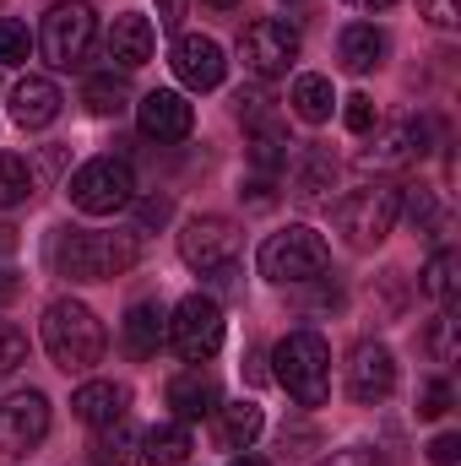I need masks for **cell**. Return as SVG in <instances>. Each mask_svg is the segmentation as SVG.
<instances>
[{
  "label": "cell",
  "mask_w": 461,
  "mask_h": 466,
  "mask_svg": "<svg viewBox=\"0 0 461 466\" xmlns=\"http://www.w3.org/2000/svg\"><path fill=\"white\" fill-rule=\"evenodd\" d=\"M49 266L71 282H109L136 266V238L130 233H87V228H55L49 238Z\"/></svg>",
  "instance_id": "cell-1"
},
{
  "label": "cell",
  "mask_w": 461,
  "mask_h": 466,
  "mask_svg": "<svg viewBox=\"0 0 461 466\" xmlns=\"http://www.w3.org/2000/svg\"><path fill=\"white\" fill-rule=\"evenodd\" d=\"M104 320L87 309V304H77V299H55L49 309H44V352L55 358V369H66V374H82V369H93V363H104Z\"/></svg>",
  "instance_id": "cell-2"
},
{
  "label": "cell",
  "mask_w": 461,
  "mask_h": 466,
  "mask_svg": "<svg viewBox=\"0 0 461 466\" xmlns=\"http://www.w3.org/2000/svg\"><path fill=\"white\" fill-rule=\"evenodd\" d=\"M271 380L299 401V407H321L332 396V348L315 331H293L271 348Z\"/></svg>",
  "instance_id": "cell-3"
},
{
  "label": "cell",
  "mask_w": 461,
  "mask_h": 466,
  "mask_svg": "<svg viewBox=\"0 0 461 466\" xmlns=\"http://www.w3.org/2000/svg\"><path fill=\"white\" fill-rule=\"evenodd\" d=\"M255 266H261V277L277 282V288H288V282H315V277H326L332 249H326V238L315 228H282L261 244Z\"/></svg>",
  "instance_id": "cell-4"
},
{
  "label": "cell",
  "mask_w": 461,
  "mask_h": 466,
  "mask_svg": "<svg viewBox=\"0 0 461 466\" xmlns=\"http://www.w3.org/2000/svg\"><path fill=\"white\" fill-rule=\"evenodd\" d=\"M396 218H402V190H391V185H364L337 201V233L353 249H374L396 228Z\"/></svg>",
  "instance_id": "cell-5"
},
{
  "label": "cell",
  "mask_w": 461,
  "mask_h": 466,
  "mask_svg": "<svg viewBox=\"0 0 461 466\" xmlns=\"http://www.w3.org/2000/svg\"><path fill=\"white\" fill-rule=\"evenodd\" d=\"M136 201V174L119 157H93L71 174V207L87 218H115Z\"/></svg>",
  "instance_id": "cell-6"
},
{
  "label": "cell",
  "mask_w": 461,
  "mask_h": 466,
  "mask_svg": "<svg viewBox=\"0 0 461 466\" xmlns=\"http://www.w3.org/2000/svg\"><path fill=\"white\" fill-rule=\"evenodd\" d=\"M169 348L179 352L185 363H207L212 352L223 348V304L212 293L179 299L174 315H169Z\"/></svg>",
  "instance_id": "cell-7"
},
{
  "label": "cell",
  "mask_w": 461,
  "mask_h": 466,
  "mask_svg": "<svg viewBox=\"0 0 461 466\" xmlns=\"http://www.w3.org/2000/svg\"><path fill=\"white\" fill-rule=\"evenodd\" d=\"M93 33H98V16H93V5H87V0H60V5H49L44 33H38L44 60H49V66H60V71L82 66V55L93 49Z\"/></svg>",
  "instance_id": "cell-8"
},
{
  "label": "cell",
  "mask_w": 461,
  "mask_h": 466,
  "mask_svg": "<svg viewBox=\"0 0 461 466\" xmlns=\"http://www.w3.org/2000/svg\"><path fill=\"white\" fill-rule=\"evenodd\" d=\"M239 60H244V71H250L255 82L282 76V71L299 60V27L282 22V16H261V22H250V27L239 33Z\"/></svg>",
  "instance_id": "cell-9"
},
{
  "label": "cell",
  "mask_w": 461,
  "mask_h": 466,
  "mask_svg": "<svg viewBox=\"0 0 461 466\" xmlns=\"http://www.w3.org/2000/svg\"><path fill=\"white\" fill-rule=\"evenodd\" d=\"M179 255H185L190 271L212 277L218 266H229L233 255H239V228H233L229 218H218V212H201V218H190L179 228Z\"/></svg>",
  "instance_id": "cell-10"
},
{
  "label": "cell",
  "mask_w": 461,
  "mask_h": 466,
  "mask_svg": "<svg viewBox=\"0 0 461 466\" xmlns=\"http://www.w3.org/2000/svg\"><path fill=\"white\" fill-rule=\"evenodd\" d=\"M429 152V125L424 119H391L374 130V141L358 152V168L364 174H391V168H407Z\"/></svg>",
  "instance_id": "cell-11"
},
{
  "label": "cell",
  "mask_w": 461,
  "mask_h": 466,
  "mask_svg": "<svg viewBox=\"0 0 461 466\" xmlns=\"http://www.w3.org/2000/svg\"><path fill=\"white\" fill-rule=\"evenodd\" d=\"M49 434V401L38 390H16L0 401V456H27Z\"/></svg>",
  "instance_id": "cell-12"
},
{
  "label": "cell",
  "mask_w": 461,
  "mask_h": 466,
  "mask_svg": "<svg viewBox=\"0 0 461 466\" xmlns=\"http://www.w3.org/2000/svg\"><path fill=\"white\" fill-rule=\"evenodd\" d=\"M169 66H174V76H179L190 93H212V87L223 82V71H229L223 44H218V38H207V33H179V38H174Z\"/></svg>",
  "instance_id": "cell-13"
},
{
  "label": "cell",
  "mask_w": 461,
  "mask_h": 466,
  "mask_svg": "<svg viewBox=\"0 0 461 466\" xmlns=\"http://www.w3.org/2000/svg\"><path fill=\"white\" fill-rule=\"evenodd\" d=\"M391 390H396V358L380 348V342H358L353 358H347V396L364 401V407H374Z\"/></svg>",
  "instance_id": "cell-14"
},
{
  "label": "cell",
  "mask_w": 461,
  "mask_h": 466,
  "mask_svg": "<svg viewBox=\"0 0 461 466\" xmlns=\"http://www.w3.org/2000/svg\"><path fill=\"white\" fill-rule=\"evenodd\" d=\"M136 125H141V136H152V141H185V136L196 130V109H190L179 93L158 87V93H147V98L136 104Z\"/></svg>",
  "instance_id": "cell-15"
},
{
  "label": "cell",
  "mask_w": 461,
  "mask_h": 466,
  "mask_svg": "<svg viewBox=\"0 0 461 466\" xmlns=\"http://www.w3.org/2000/svg\"><path fill=\"white\" fill-rule=\"evenodd\" d=\"M169 407H174V418L179 423H201V418H212L223 401H218V380L212 374H201V369H185V374H174L169 380Z\"/></svg>",
  "instance_id": "cell-16"
},
{
  "label": "cell",
  "mask_w": 461,
  "mask_h": 466,
  "mask_svg": "<svg viewBox=\"0 0 461 466\" xmlns=\"http://www.w3.org/2000/svg\"><path fill=\"white\" fill-rule=\"evenodd\" d=\"M71 412L87 423V429H109L130 412V390L115 385V380H87L77 396H71Z\"/></svg>",
  "instance_id": "cell-17"
},
{
  "label": "cell",
  "mask_w": 461,
  "mask_h": 466,
  "mask_svg": "<svg viewBox=\"0 0 461 466\" xmlns=\"http://www.w3.org/2000/svg\"><path fill=\"white\" fill-rule=\"evenodd\" d=\"M55 115H60V87H55L49 76H22V82L11 87V119H16L22 130H44Z\"/></svg>",
  "instance_id": "cell-18"
},
{
  "label": "cell",
  "mask_w": 461,
  "mask_h": 466,
  "mask_svg": "<svg viewBox=\"0 0 461 466\" xmlns=\"http://www.w3.org/2000/svg\"><path fill=\"white\" fill-rule=\"evenodd\" d=\"M152 49H158V33H152L147 16H136V11L115 16V27H109V60H119L125 71H136V66L152 60Z\"/></svg>",
  "instance_id": "cell-19"
},
{
  "label": "cell",
  "mask_w": 461,
  "mask_h": 466,
  "mask_svg": "<svg viewBox=\"0 0 461 466\" xmlns=\"http://www.w3.org/2000/svg\"><path fill=\"white\" fill-rule=\"evenodd\" d=\"M163 342H169V309L163 304H130L125 309V352L152 358Z\"/></svg>",
  "instance_id": "cell-20"
},
{
  "label": "cell",
  "mask_w": 461,
  "mask_h": 466,
  "mask_svg": "<svg viewBox=\"0 0 461 466\" xmlns=\"http://www.w3.org/2000/svg\"><path fill=\"white\" fill-rule=\"evenodd\" d=\"M385 49H391L385 33L369 27V22H353V27H343V38H337V60H343V71H353V76L374 71L385 60Z\"/></svg>",
  "instance_id": "cell-21"
},
{
  "label": "cell",
  "mask_w": 461,
  "mask_h": 466,
  "mask_svg": "<svg viewBox=\"0 0 461 466\" xmlns=\"http://www.w3.org/2000/svg\"><path fill=\"white\" fill-rule=\"evenodd\" d=\"M130 76L125 71H98V76H87V87H82V104H87V115L98 119H115L130 109Z\"/></svg>",
  "instance_id": "cell-22"
},
{
  "label": "cell",
  "mask_w": 461,
  "mask_h": 466,
  "mask_svg": "<svg viewBox=\"0 0 461 466\" xmlns=\"http://www.w3.org/2000/svg\"><path fill=\"white\" fill-rule=\"evenodd\" d=\"M337 185V163L326 147H304L299 152V168H293V196L299 201H326V190Z\"/></svg>",
  "instance_id": "cell-23"
},
{
  "label": "cell",
  "mask_w": 461,
  "mask_h": 466,
  "mask_svg": "<svg viewBox=\"0 0 461 466\" xmlns=\"http://www.w3.org/2000/svg\"><path fill=\"white\" fill-rule=\"evenodd\" d=\"M190 456V429L174 418V423H152L147 434H141V461L152 466H179Z\"/></svg>",
  "instance_id": "cell-24"
},
{
  "label": "cell",
  "mask_w": 461,
  "mask_h": 466,
  "mask_svg": "<svg viewBox=\"0 0 461 466\" xmlns=\"http://www.w3.org/2000/svg\"><path fill=\"white\" fill-rule=\"evenodd\" d=\"M288 104H293V115L304 119V125H326L332 109H337V93H332L326 76H299L293 93H288Z\"/></svg>",
  "instance_id": "cell-25"
},
{
  "label": "cell",
  "mask_w": 461,
  "mask_h": 466,
  "mask_svg": "<svg viewBox=\"0 0 461 466\" xmlns=\"http://www.w3.org/2000/svg\"><path fill=\"white\" fill-rule=\"evenodd\" d=\"M223 412V445L229 451H250L255 440H261V429H266V412L255 407V401H229V407H218Z\"/></svg>",
  "instance_id": "cell-26"
},
{
  "label": "cell",
  "mask_w": 461,
  "mask_h": 466,
  "mask_svg": "<svg viewBox=\"0 0 461 466\" xmlns=\"http://www.w3.org/2000/svg\"><path fill=\"white\" fill-rule=\"evenodd\" d=\"M456 288H461V255L456 249H435L429 266H424V293L440 299V309L456 304Z\"/></svg>",
  "instance_id": "cell-27"
},
{
  "label": "cell",
  "mask_w": 461,
  "mask_h": 466,
  "mask_svg": "<svg viewBox=\"0 0 461 466\" xmlns=\"http://www.w3.org/2000/svg\"><path fill=\"white\" fill-rule=\"evenodd\" d=\"M136 451H141V434L119 418L109 429H98V440H93V466H130Z\"/></svg>",
  "instance_id": "cell-28"
},
{
  "label": "cell",
  "mask_w": 461,
  "mask_h": 466,
  "mask_svg": "<svg viewBox=\"0 0 461 466\" xmlns=\"http://www.w3.org/2000/svg\"><path fill=\"white\" fill-rule=\"evenodd\" d=\"M250 130H255V141H250V163H255L261 174L288 168V136H282V125L266 119V125H250Z\"/></svg>",
  "instance_id": "cell-29"
},
{
  "label": "cell",
  "mask_w": 461,
  "mask_h": 466,
  "mask_svg": "<svg viewBox=\"0 0 461 466\" xmlns=\"http://www.w3.org/2000/svg\"><path fill=\"white\" fill-rule=\"evenodd\" d=\"M33 196V168L22 163V157H11V152H0V212H11V207H22Z\"/></svg>",
  "instance_id": "cell-30"
},
{
  "label": "cell",
  "mask_w": 461,
  "mask_h": 466,
  "mask_svg": "<svg viewBox=\"0 0 461 466\" xmlns=\"http://www.w3.org/2000/svg\"><path fill=\"white\" fill-rule=\"evenodd\" d=\"M233 115L244 119V125H266V119H271V93H266V82L239 87V93H233Z\"/></svg>",
  "instance_id": "cell-31"
},
{
  "label": "cell",
  "mask_w": 461,
  "mask_h": 466,
  "mask_svg": "<svg viewBox=\"0 0 461 466\" xmlns=\"http://www.w3.org/2000/svg\"><path fill=\"white\" fill-rule=\"evenodd\" d=\"M27 55H33V33L16 16H0V66H16Z\"/></svg>",
  "instance_id": "cell-32"
},
{
  "label": "cell",
  "mask_w": 461,
  "mask_h": 466,
  "mask_svg": "<svg viewBox=\"0 0 461 466\" xmlns=\"http://www.w3.org/2000/svg\"><path fill=\"white\" fill-rule=\"evenodd\" d=\"M424 342H429V352H435V363H456V315L446 309V315L429 326V337H424Z\"/></svg>",
  "instance_id": "cell-33"
},
{
  "label": "cell",
  "mask_w": 461,
  "mask_h": 466,
  "mask_svg": "<svg viewBox=\"0 0 461 466\" xmlns=\"http://www.w3.org/2000/svg\"><path fill=\"white\" fill-rule=\"evenodd\" d=\"M22 363H27V337L11 320H0V374H16Z\"/></svg>",
  "instance_id": "cell-34"
},
{
  "label": "cell",
  "mask_w": 461,
  "mask_h": 466,
  "mask_svg": "<svg viewBox=\"0 0 461 466\" xmlns=\"http://www.w3.org/2000/svg\"><path fill=\"white\" fill-rule=\"evenodd\" d=\"M446 412H451V385L446 380H429L418 390V418H446Z\"/></svg>",
  "instance_id": "cell-35"
},
{
  "label": "cell",
  "mask_w": 461,
  "mask_h": 466,
  "mask_svg": "<svg viewBox=\"0 0 461 466\" xmlns=\"http://www.w3.org/2000/svg\"><path fill=\"white\" fill-rule=\"evenodd\" d=\"M343 119H347L353 136H369V130H374V98H369V93H353L347 109H343Z\"/></svg>",
  "instance_id": "cell-36"
},
{
  "label": "cell",
  "mask_w": 461,
  "mask_h": 466,
  "mask_svg": "<svg viewBox=\"0 0 461 466\" xmlns=\"http://www.w3.org/2000/svg\"><path fill=\"white\" fill-rule=\"evenodd\" d=\"M402 207H407V218H413V228H424V223H435V196H429L424 185H413V190L402 196Z\"/></svg>",
  "instance_id": "cell-37"
},
{
  "label": "cell",
  "mask_w": 461,
  "mask_h": 466,
  "mask_svg": "<svg viewBox=\"0 0 461 466\" xmlns=\"http://www.w3.org/2000/svg\"><path fill=\"white\" fill-rule=\"evenodd\" d=\"M418 11H424L435 27H456L461 22V0H418Z\"/></svg>",
  "instance_id": "cell-38"
},
{
  "label": "cell",
  "mask_w": 461,
  "mask_h": 466,
  "mask_svg": "<svg viewBox=\"0 0 461 466\" xmlns=\"http://www.w3.org/2000/svg\"><path fill=\"white\" fill-rule=\"evenodd\" d=\"M429 461H435V466H456L461 461V440H456V434H440V440L429 445Z\"/></svg>",
  "instance_id": "cell-39"
},
{
  "label": "cell",
  "mask_w": 461,
  "mask_h": 466,
  "mask_svg": "<svg viewBox=\"0 0 461 466\" xmlns=\"http://www.w3.org/2000/svg\"><path fill=\"white\" fill-rule=\"evenodd\" d=\"M321 466H380V456H374V451H364V445H353V451H337L332 461H321Z\"/></svg>",
  "instance_id": "cell-40"
},
{
  "label": "cell",
  "mask_w": 461,
  "mask_h": 466,
  "mask_svg": "<svg viewBox=\"0 0 461 466\" xmlns=\"http://www.w3.org/2000/svg\"><path fill=\"white\" fill-rule=\"evenodd\" d=\"M185 5H190V0H158V22H163V27H179V22H185Z\"/></svg>",
  "instance_id": "cell-41"
},
{
  "label": "cell",
  "mask_w": 461,
  "mask_h": 466,
  "mask_svg": "<svg viewBox=\"0 0 461 466\" xmlns=\"http://www.w3.org/2000/svg\"><path fill=\"white\" fill-rule=\"evenodd\" d=\"M163 218H169V201H163V196L141 201V228H152V223H163Z\"/></svg>",
  "instance_id": "cell-42"
},
{
  "label": "cell",
  "mask_w": 461,
  "mask_h": 466,
  "mask_svg": "<svg viewBox=\"0 0 461 466\" xmlns=\"http://www.w3.org/2000/svg\"><path fill=\"white\" fill-rule=\"evenodd\" d=\"M16 288H22V282H16V271H5V266H0V304H5V299H16Z\"/></svg>",
  "instance_id": "cell-43"
},
{
  "label": "cell",
  "mask_w": 461,
  "mask_h": 466,
  "mask_svg": "<svg viewBox=\"0 0 461 466\" xmlns=\"http://www.w3.org/2000/svg\"><path fill=\"white\" fill-rule=\"evenodd\" d=\"M353 11H385V5H396V0H347Z\"/></svg>",
  "instance_id": "cell-44"
},
{
  "label": "cell",
  "mask_w": 461,
  "mask_h": 466,
  "mask_svg": "<svg viewBox=\"0 0 461 466\" xmlns=\"http://www.w3.org/2000/svg\"><path fill=\"white\" fill-rule=\"evenodd\" d=\"M229 466H271V461H261V456H233Z\"/></svg>",
  "instance_id": "cell-45"
},
{
  "label": "cell",
  "mask_w": 461,
  "mask_h": 466,
  "mask_svg": "<svg viewBox=\"0 0 461 466\" xmlns=\"http://www.w3.org/2000/svg\"><path fill=\"white\" fill-rule=\"evenodd\" d=\"M207 5H218V11H229V5H239V0H207Z\"/></svg>",
  "instance_id": "cell-46"
}]
</instances>
